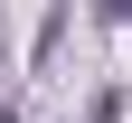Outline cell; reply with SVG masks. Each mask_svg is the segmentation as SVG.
Here are the masks:
<instances>
[{
  "label": "cell",
  "mask_w": 132,
  "mask_h": 123,
  "mask_svg": "<svg viewBox=\"0 0 132 123\" xmlns=\"http://www.w3.org/2000/svg\"><path fill=\"white\" fill-rule=\"evenodd\" d=\"M104 10H113V19H132V0H104Z\"/></svg>",
  "instance_id": "obj_1"
},
{
  "label": "cell",
  "mask_w": 132,
  "mask_h": 123,
  "mask_svg": "<svg viewBox=\"0 0 132 123\" xmlns=\"http://www.w3.org/2000/svg\"><path fill=\"white\" fill-rule=\"evenodd\" d=\"M0 123H19V114H10V104H0Z\"/></svg>",
  "instance_id": "obj_2"
}]
</instances>
